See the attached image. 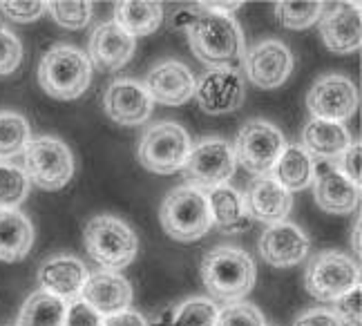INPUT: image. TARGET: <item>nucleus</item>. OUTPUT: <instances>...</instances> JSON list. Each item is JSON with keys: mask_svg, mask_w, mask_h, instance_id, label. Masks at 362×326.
I'll list each match as a JSON object with an SVG mask.
<instances>
[{"mask_svg": "<svg viewBox=\"0 0 362 326\" xmlns=\"http://www.w3.org/2000/svg\"><path fill=\"white\" fill-rule=\"evenodd\" d=\"M304 284L315 300L336 302L360 286V266L340 250L315 252L306 264Z\"/></svg>", "mask_w": 362, "mask_h": 326, "instance_id": "obj_6", "label": "nucleus"}, {"mask_svg": "<svg viewBox=\"0 0 362 326\" xmlns=\"http://www.w3.org/2000/svg\"><path fill=\"white\" fill-rule=\"evenodd\" d=\"M175 25L184 27L192 54L211 69H238L244 61V36L240 23L230 13L202 9L197 5L194 11H181L175 18Z\"/></svg>", "mask_w": 362, "mask_h": 326, "instance_id": "obj_1", "label": "nucleus"}, {"mask_svg": "<svg viewBox=\"0 0 362 326\" xmlns=\"http://www.w3.org/2000/svg\"><path fill=\"white\" fill-rule=\"evenodd\" d=\"M293 326H342V322L329 308H309L293 322Z\"/></svg>", "mask_w": 362, "mask_h": 326, "instance_id": "obj_40", "label": "nucleus"}, {"mask_svg": "<svg viewBox=\"0 0 362 326\" xmlns=\"http://www.w3.org/2000/svg\"><path fill=\"white\" fill-rule=\"evenodd\" d=\"M67 302L61 297H54L45 291H36L25 300L18 326H63Z\"/></svg>", "mask_w": 362, "mask_h": 326, "instance_id": "obj_28", "label": "nucleus"}, {"mask_svg": "<svg viewBox=\"0 0 362 326\" xmlns=\"http://www.w3.org/2000/svg\"><path fill=\"white\" fill-rule=\"evenodd\" d=\"M246 98V85L240 69L217 67L208 69L194 85V101L206 115H228L240 110Z\"/></svg>", "mask_w": 362, "mask_h": 326, "instance_id": "obj_12", "label": "nucleus"}, {"mask_svg": "<svg viewBox=\"0 0 362 326\" xmlns=\"http://www.w3.org/2000/svg\"><path fill=\"white\" fill-rule=\"evenodd\" d=\"M0 9H3V13L7 18L16 21V23H32L36 18H40L47 9V3H40V0H13V3H9V0H3L0 3Z\"/></svg>", "mask_w": 362, "mask_h": 326, "instance_id": "obj_36", "label": "nucleus"}, {"mask_svg": "<svg viewBox=\"0 0 362 326\" xmlns=\"http://www.w3.org/2000/svg\"><path fill=\"white\" fill-rule=\"evenodd\" d=\"M47 9L63 30H83L92 18V3L88 0H54L47 3Z\"/></svg>", "mask_w": 362, "mask_h": 326, "instance_id": "obj_33", "label": "nucleus"}, {"mask_svg": "<svg viewBox=\"0 0 362 326\" xmlns=\"http://www.w3.org/2000/svg\"><path fill=\"white\" fill-rule=\"evenodd\" d=\"M23 61V45L18 36L0 25V76L13 74Z\"/></svg>", "mask_w": 362, "mask_h": 326, "instance_id": "obj_35", "label": "nucleus"}, {"mask_svg": "<svg viewBox=\"0 0 362 326\" xmlns=\"http://www.w3.org/2000/svg\"><path fill=\"white\" fill-rule=\"evenodd\" d=\"M192 150L190 136L184 125L175 121H161L148 127L139 144V163L155 175H173L184 168Z\"/></svg>", "mask_w": 362, "mask_h": 326, "instance_id": "obj_7", "label": "nucleus"}, {"mask_svg": "<svg viewBox=\"0 0 362 326\" xmlns=\"http://www.w3.org/2000/svg\"><path fill=\"white\" fill-rule=\"evenodd\" d=\"M360 96L358 88L349 76L342 74H327L320 76L309 94H306V107L313 115V119L342 123L351 119L358 110Z\"/></svg>", "mask_w": 362, "mask_h": 326, "instance_id": "obj_11", "label": "nucleus"}, {"mask_svg": "<svg viewBox=\"0 0 362 326\" xmlns=\"http://www.w3.org/2000/svg\"><path fill=\"white\" fill-rule=\"evenodd\" d=\"M134 47L136 40L128 32H123L115 21L101 23L90 36L88 61L101 72H117L123 65H128L134 56Z\"/></svg>", "mask_w": 362, "mask_h": 326, "instance_id": "obj_18", "label": "nucleus"}, {"mask_svg": "<svg viewBox=\"0 0 362 326\" xmlns=\"http://www.w3.org/2000/svg\"><path fill=\"white\" fill-rule=\"evenodd\" d=\"M242 199L248 219L269 226L286 221L291 208H293V194L284 190L273 177H255L248 183Z\"/></svg>", "mask_w": 362, "mask_h": 326, "instance_id": "obj_17", "label": "nucleus"}, {"mask_svg": "<svg viewBox=\"0 0 362 326\" xmlns=\"http://www.w3.org/2000/svg\"><path fill=\"white\" fill-rule=\"evenodd\" d=\"M351 246L356 248V255H360V221L356 223V233H354V237H351Z\"/></svg>", "mask_w": 362, "mask_h": 326, "instance_id": "obj_43", "label": "nucleus"}, {"mask_svg": "<svg viewBox=\"0 0 362 326\" xmlns=\"http://www.w3.org/2000/svg\"><path fill=\"white\" fill-rule=\"evenodd\" d=\"M90 277V271L74 255H54L47 257L38 268L40 291L54 297H61L63 302H72L81 295L83 286Z\"/></svg>", "mask_w": 362, "mask_h": 326, "instance_id": "obj_19", "label": "nucleus"}, {"mask_svg": "<svg viewBox=\"0 0 362 326\" xmlns=\"http://www.w3.org/2000/svg\"><path fill=\"white\" fill-rule=\"evenodd\" d=\"M217 306L208 297H190L184 304L175 308L170 320L161 326H215L217 322Z\"/></svg>", "mask_w": 362, "mask_h": 326, "instance_id": "obj_32", "label": "nucleus"}, {"mask_svg": "<svg viewBox=\"0 0 362 326\" xmlns=\"http://www.w3.org/2000/svg\"><path fill=\"white\" fill-rule=\"evenodd\" d=\"M83 242L90 257L103 266V271H121L134 262L139 252V237L119 217L99 215L86 223Z\"/></svg>", "mask_w": 362, "mask_h": 326, "instance_id": "obj_4", "label": "nucleus"}, {"mask_svg": "<svg viewBox=\"0 0 362 326\" xmlns=\"http://www.w3.org/2000/svg\"><path fill=\"white\" fill-rule=\"evenodd\" d=\"M101 322L103 318L90 304L83 302L81 297H76V300L67 304L63 326H101Z\"/></svg>", "mask_w": 362, "mask_h": 326, "instance_id": "obj_38", "label": "nucleus"}, {"mask_svg": "<svg viewBox=\"0 0 362 326\" xmlns=\"http://www.w3.org/2000/svg\"><path fill=\"white\" fill-rule=\"evenodd\" d=\"M32 141L30 123L16 112H0V161H9L25 152Z\"/></svg>", "mask_w": 362, "mask_h": 326, "instance_id": "obj_29", "label": "nucleus"}, {"mask_svg": "<svg viewBox=\"0 0 362 326\" xmlns=\"http://www.w3.org/2000/svg\"><path fill=\"white\" fill-rule=\"evenodd\" d=\"M360 306H362V291L356 286L346 295H342L340 300L333 302V313L342 322V326H360Z\"/></svg>", "mask_w": 362, "mask_h": 326, "instance_id": "obj_37", "label": "nucleus"}, {"mask_svg": "<svg viewBox=\"0 0 362 326\" xmlns=\"http://www.w3.org/2000/svg\"><path fill=\"white\" fill-rule=\"evenodd\" d=\"M273 179L288 192L304 190L315 181V161L306 154L302 146H288L280 154L275 168L271 170Z\"/></svg>", "mask_w": 362, "mask_h": 326, "instance_id": "obj_26", "label": "nucleus"}, {"mask_svg": "<svg viewBox=\"0 0 362 326\" xmlns=\"http://www.w3.org/2000/svg\"><path fill=\"white\" fill-rule=\"evenodd\" d=\"M257 268L253 257L233 246H217L204 255L202 279L211 297L224 302H238L255 286Z\"/></svg>", "mask_w": 362, "mask_h": 326, "instance_id": "obj_2", "label": "nucleus"}, {"mask_svg": "<svg viewBox=\"0 0 362 326\" xmlns=\"http://www.w3.org/2000/svg\"><path fill=\"white\" fill-rule=\"evenodd\" d=\"M325 13V3L317 0H282L275 3V16L286 30H309Z\"/></svg>", "mask_w": 362, "mask_h": 326, "instance_id": "obj_30", "label": "nucleus"}, {"mask_svg": "<svg viewBox=\"0 0 362 326\" xmlns=\"http://www.w3.org/2000/svg\"><path fill=\"white\" fill-rule=\"evenodd\" d=\"M101 326H148L146 318L139 310H121V313L103 318Z\"/></svg>", "mask_w": 362, "mask_h": 326, "instance_id": "obj_41", "label": "nucleus"}, {"mask_svg": "<svg viewBox=\"0 0 362 326\" xmlns=\"http://www.w3.org/2000/svg\"><path fill=\"white\" fill-rule=\"evenodd\" d=\"M360 159H362V146H360V141H356V144H351L344 150V154L338 159V165H336L346 179H349L351 183H356V186H360V179H362Z\"/></svg>", "mask_w": 362, "mask_h": 326, "instance_id": "obj_39", "label": "nucleus"}, {"mask_svg": "<svg viewBox=\"0 0 362 326\" xmlns=\"http://www.w3.org/2000/svg\"><path fill=\"white\" fill-rule=\"evenodd\" d=\"M25 175L43 190H61L74 175V157L65 141L36 136L25 148Z\"/></svg>", "mask_w": 362, "mask_h": 326, "instance_id": "obj_8", "label": "nucleus"}, {"mask_svg": "<svg viewBox=\"0 0 362 326\" xmlns=\"http://www.w3.org/2000/svg\"><path fill=\"white\" fill-rule=\"evenodd\" d=\"M235 152L226 139L211 136L197 144L184 163V177L190 188L197 190H213L235 175Z\"/></svg>", "mask_w": 362, "mask_h": 326, "instance_id": "obj_10", "label": "nucleus"}, {"mask_svg": "<svg viewBox=\"0 0 362 326\" xmlns=\"http://www.w3.org/2000/svg\"><path fill=\"white\" fill-rule=\"evenodd\" d=\"M246 78L262 90H275L293 72V54L282 40L267 38L244 52Z\"/></svg>", "mask_w": 362, "mask_h": 326, "instance_id": "obj_13", "label": "nucleus"}, {"mask_svg": "<svg viewBox=\"0 0 362 326\" xmlns=\"http://www.w3.org/2000/svg\"><path fill=\"white\" fill-rule=\"evenodd\" d=\"M81 300L90 304L99 315H115L128 310L132 302V286L115 271H96L88 277L81 291Z\"/></svg>", "mask_w": 362, "mask_h": 326, "instance_id": "obj_21", "label": "nucleus"}, {"mask_svg": "<svg viewBox=\"0 0 362 326\" xmlns=\"http://www.w3.org/2000/svg\"><path fill=\"white\" fill-rule=\"evenodd\" d=\"M320 36H322L329 52L351 54L360 50L362 42V23L360 7L349 3L333 5L320 18Z\"/></svg>", "mask_w": 362, "mask_h": 326, "instance_id": "obj_20", "label": "nucleus"}, {"mask_svg": "<svg viewBox=\"0 0 362 326\" xmlns=\"http://www.w3.org/2000/svg\"><path fill=\"white\" fill-rule=\"evenodd\" d=\"M34 226L21 210H0V262H21L34 248Z\"/></svg>", "mask_w": 362, "mask_h": 326, "instance_id": "obj_25", "label": "nucleus"}, {"mask_svg": "<svg viewBox=\"0 0 362 326\" xmlns=\"http://www.w3.org/2000/svg\"><path fill=\"white\" fill-rule=\"evenodd\" d=\"M92 81V65L83 50L59 42L38 65V83L43 92L57 101H74L86 94Z\"/></svg>", "mask_w": 362, "mask_h": 326, "instance_id": "obj_3", "label": "nucleus"}, {"mask_svg": "<svg viewBox=\"0 0 362 326\" xmlns=\"http://www.w3.org/2000/svg\"><path fill=\"white\" fill-rule=\"evenodd\" d=\"M115 23L132 38L157 32L163 23V7L152 0H123L115 5Z\"/></svg>", "mask_w": 362, "mask_h": 326, "instance_id": "obj_27", "label": "nucleus"}, {"mask_svg": "<svg viewBox=\"0 0 362 326\" xmlns=\"http://www.w3.org/2000/svg\"><path fill=\"white\" fill-rule=\"evenodd\" d=\"M313 197L317 208L333 215H349L360 204V186L351 183L338 168H325L322 173L315 175Z\"/></svg>", "mask_w": 362, "mask_h": 326, "instance_id": "obj_22", "label": "nucleus"}, {"mask_svg": "<svg viewBox=\"0 0 362 326\" xmlns=\"http://www.w3.org/2000/svg\"><path fill=\"white\" fill-rule=\"evenodd\" d=\"M202 9H211V11H219V13H230L235 9H240L242 3L240 0H233V3H217V0H211V3H199Z\"/></svg>", "mask_w": 362, "mask_h": 326, "instance_id": "obj_42", "label": "nucleus"}, {"mask_svg": "<svg viewBox=\"0 0 362 326\" xmlns=\"http://www.w3.org/2000/svg\"><path fill=\"white\" fill-rule=\"evenodd\" d=\"M351 144V134L342 123L311 119L302 130V148L311 159L338 161Z\"/></svg>", "mask_w": 362, "mask_h": 326, "instance_id": "obj_23", "label": "nucleus"}, {"mask_svg": "<svg viewBox=\"0 0 362 326\" xmlns=\"http://www.w3.org/2000/svg\"><path fill=\"white\" fill-rule=\"evenodd\" d=\"M30 194V179L25 170L0 161V210H16Z\"/></svg>", "mask_w": 362, "mask_h": 326, "instance_id": "obj_31", "label": "nucleus"}, {"mask_svg": "<svg viewBox=\"0 0 362 326\" xmlns=\"http://www.w3.org/2000/svg\"><path fill=\"white\" fill-rule=\"evenodd\" d=\"M194 85H197V78H194L192 69L175 59L157 63L144 81V88L152 103L161 105L188 103L194 96Z\"/></svg>", "mask_w": 362, "mask_h": 326, "instance_id": "obj_14", "label": "nucleus"}, {"mask_svg": "<svg viewBox=\"0 0 362 326\" xmlns=\"http://www.w3.org/2000/svg\"><path fill=\"white\" fill-rule=\"evenodd\" d=\"M309 237L304 235L300 226L291 221L271 223L259 237V255L264 262L275 268H288L304 262L309 255Z\"/></svg>", "mask_w": 362, "mask_h": 326, "instance_id": "obj_16", "label": "nucleus"}, {"mask_svg": "<svg viewBox=\"0 0 362 326\" xmlns=\"http://www.w3.org/2000/svg\"><path fill=\"white\" fill-rule=\"evenodd\" d=\"M215 326H267L262 310L250 302H230L217 310Z\"/></svg>", "mask_w": 362, "mask_h": 326, "instance_id": "obj_34", "label": "nucleus"}, {"mask_svg": "<svg viewBox=\"0 0 362 326\" xmlns=\"http://www.w3.org/2000/svg\"><path fill=\"white\" fill-rule=\"evenodd\" d=\"M208 210H211L213 226L221 233L238 235L250 228V219L244 210L242 192L230 186H217L206 194Z\"/></svg>", "mask_w": 362, "mask_h": 326, "instance_id": "obj_24", "label": "nucleus"}, {"mask_svg": "<svg viewBox=\"0 0 362 326\" xmlns=\"http://www.w3.org/2000/svg\"><path fill=\"white\" fill-rule=\"evenodd\" d=\"M284 148L286 141L273 123L264 119H253L246 125H242L238 139H235L233 152H235V161L246 173L255 177H267L275 168Z\"/></svg>", "mask_w": 362, "mask_h": 326, "instance_id": "obj_9", "label": "nucleus"}, {"mask_svg": "<svg viewBox=\"0 0 362 326\" xmlns=\"http://www.w3.org/2000/svg\"><path fill=\"white\" fill-rule=\"evenodd\" d=\"M105 115L121 125H141L152 115V98L148 96L144 83L134 78H119L107 85L103 96Z\"/></svg>", "mask_w": 362, "mask_h": 326, "instance_id": "obj_15", "label": "nucleus"}, {"mask_svg": "<svg viewBox=\"0 0 362 326\" xmlns=\"http://www.w3.org/2000/svg\"><path fill=\"white\" fill-rule=\"evenodd\" d=\"M159 219L165 235L173 237L179 244L197 242L213 228L206 194L190 186L173 188L165 194L159 210Z\"/></svg>", "mask_w": 362, "mask_h": 326, "instance_id": "obj_5", "label": "nucleus"}]
</instances>
